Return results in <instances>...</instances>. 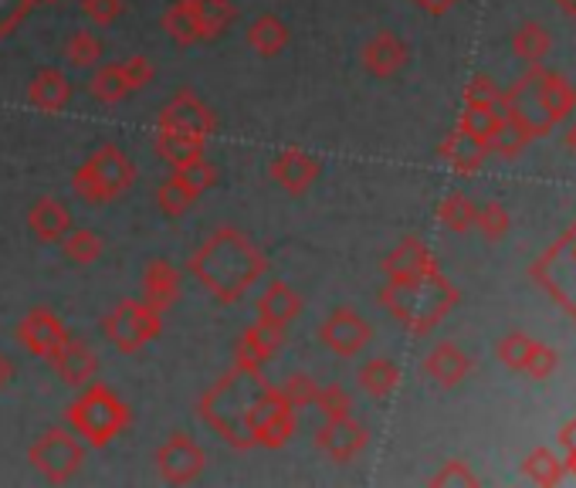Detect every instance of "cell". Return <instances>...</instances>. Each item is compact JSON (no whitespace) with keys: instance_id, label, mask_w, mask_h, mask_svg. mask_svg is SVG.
Instances as JSON below:
<instances>
[{"instance_id":"31","label":"cell","mask_w":576,"mask_h":488,"mask_svg":"<svg viewBox=\"0 0 576 488\" xmlns=\"http://www.w3.org/2000/svg\"><path fill=\"white\" fill-rule=\"evenodd\" d=\"M533 140L529 137V129L519 122V119H512V116H499V122H496V129L489 132V153H496V156H502V160H512V156H519L522 150H525V143Z\"/></svg>"},{"instance_id":"25","label":"cell","mask_w":576,"mask_h":488,"mask_svg":"<svg viewBox=\"0 0 576 488\" xmlns=\"http://www.w3.org/2000/svg\"><path fill=\"white\" fill-rule=\"evenodd\" d=\"M437 156L452 163L455 173H475L485 163V156H489V143L471 137V132H465V129H455L445 137V143L437 147Z\"/></svg>"},{"instance_id":"12","label":"cell","mask_w":576,"mask_h":488,"mask_svg":"<svg viewBox=\"0 0 576 488\" xmlns=\"http://www.w3.org/2000/svg\"><path fill=\"white\" fill-rule=\"evenodd\" d=\"M156 129H170V132H184V137H197V140H210L217 132V116L210 112V106L194 96L191 88H181L156 119Z\"/></svg>"},{"instance_id":"22","label":"cell","mask_w":576,"mask_h":488,"mask_svg":"<svg viewBox=\"0 0 576 488\" xmlns=\"http://www.w3.org/2000/svg\"><path fill=\"white\" fill-rule=\"evenodd\" d=\"M258 319L261 323H272V326H289L298 313H302V295L282 282V279H272L269 285L261 289L258 295Z\"/></svg>"},{"instance_id":"53","label":"cell","mask_w":576,"mask_h":488,"mask_svg":"<svg viewBox=\"0 0 576 488\" xmlns=\"http://www.w3.org/2000/svg\"><path fill=\"white\" fill-rule=\"evenodd\" d=\"M11 380H14V364L8 353H0V390L11 387Z\"/></svg>"},{"instance_id":"27","label":"cell","mask_w":576,"mask_h":488,"mask_svg":"<svg viewBox=\"0 0 576 488\" xmlns=\"http://www.w3.org/2000/svg\"><path fill=\"white\" fill-rule=\"evenodd\" d=\"M187 4H191L194 21L200 28V41L225 37L238 21V8L231 4V0H187Z\"/></svg>"},{"instance_id":"7","label":"cell","mask_w":576,"mask_h":488,"mask_svg":"<svg viewBox=\"0 0 576 488\" xmlns=\"http://www.w3.org/2000/svg\"><path fill=\"white\" fill-rule=\"evenodd\" d=\"M28 462L34 465V471L44 481L65 485V481H72L81 471L85 445H81V437L72 427H48L28 448Z\"/></svg>"},{"instance_id":"4","label":"cell","mask_w":576,"mask_h":488,"mask_svg":"<svg viewBox=\"0 0 576 488\" xmlns=\"http://www.w3.org/2000/svg\"><path fill=\"white\" fill-rule=\"evenodd\" d=\"M129 424H132V408L99 377L85 383L75 401L65 408V427H72L81 437V445L93 452L109 448L122 431H129Z\"/></svg>"},{"instance_id":"9","label":"cell","mask_w":576,"mask_h":488,"mask_svg":"<svg viewBox=\"0 0 576 488\" xmlns=\"http://www.w3.org/2000/svg\"><path fill=\"white\" fill-rule=\"evenodd\" d=\"M68 339H72V333L65 329V323L52 313L48 305H34L31 313L18 323L21 349H28L31 357H37L44 364H55Z\"/></svg>"},{"instance_id":"10","label":"cell","mask_w":576,"mask_h":488,"mask_svg":"<svg viewBox=\"0 0 576 488\" xmlns=\"http://www.w3.org/2000/svg\"><path fill=\"white\" fill-rule=\"evenodd\" d=\"M207 468V452L184 431H173L156 448V471L170 485H191Z\"/></svg>"},{"instance_id":"13","label":"cell","mask_w":576,"mask_h":488,"mask_svg":"<svg viewBox=\"0 0 576 488\" xmlns=\"http://www.w3.org/2000/svg\"><path fill=\"white\" fill-rule=\"evenodd\" d=\"M367 445H370V434L360 421H352V414L323 417V424L316 431V448L336 465H349L357 455H363Z\"/></svg>"},{"instance_id":"30","label":"cell","mask_w":576,"mask_h":488,"mask_svg":"<svg viewBox=\"0 0 576 488\" xmlns=\"http://www.w3.org/2000/svg\"><path fill=\"white\" fill-rule=\"evenodd\" d=\"M88 93H93V99H99L102 106H116L126 96H132V85L122 72V62L96 65V75L88 78Z\"/></svg>"},{"instance_id":"26","label":"cell","mask_w":576,"mask_h":488,"mask_svg":"<svg viewBox=\"0 0 576 488\" xmlns=\"http://www.w3.org/2000/svg\"><path fill=\"white\" fill-rule=\"evenodd\" d=\"M244 41H248V48L258 52L261 58H275L289 48V41H292V31L282 18L275 14H261L248 24L244 31Z\"/></svg>"},{"instance_id":"50","label":"cell","mask_w":576,"mask_h":488,"mask_svg":"<svg viewBox=\"0 0 576 488\" xmlns=\"http://www.w3.org/2000/svg\"><path fill=\"white\" fill-rule=\"evenodd\" d=\"M122 72H126V78L132 85V93H140V88L153 85V78H156V68H153V62L146 55H129L122 62Z\"/></svg>"},{"instance_id":"21","label":"cell","mask_w":576,"mask_h":488,"mask_svg":"<svg viewBox=\"0 0 576 488\" xmlns=\"http://www.w3.org/2000/svg\"><path fill=\"white\" fill-rule=\"evenodd\" d=\"M52 367H55V373H58L62 383L81 390L85 383H93V380L99 377V367H102V364H99L96 349L88 346V343H81V339H68L65 349L58 353V360H55Z\"/></svg>"},{"instance_id":"32","label":"cell","mask_w":576,"mask_h":488,"mask_svg":"<svg viewBox=\"0 0 576 488\" xmlns=\"http://www.w3.org/2000/svg\"><path fill=\"white\" fill-rule=\"evenodd\" d=\"M160 24H163V31H166L176 44H181V48H191V44L200 41V28H197V21H194V11H191L187 0H173V4L163 11Z\"/></svg>"},{"instance_id":"3","label":"cell","mask_w":576,"mask_h":488,"mask_svg":"<svg viewBox=\"0 0 576 488\" xmlns=\"http://www.w3.org/2000/svg\"><path fill=\"white\" fill-rule=\"evenodd\" d=\"M380 302L390 308V316L404 329L424 336L455 308L458 289L441 275V269H434L427 275L387 279V285L380 289Z\"/></svg>"},{"instance_id":"45","label":"cell","mask_w":576,"mask_h":488,"mask_svg":"<svg viewBox=\"0 0 576 488\" xmlns=\"http://www.w3.org/2000/svg\"><path fill=\"white\" fill-rule=\"evenodd\" d=\"M525 475L533 478L536 485H553V481H559L563 465H559V458L553 452L540 448V452H533V455L525 458Z\"/></svg>"},{"instance_id":"40","label":"cell","mask_w":576,"mask_h":488,"mask_svg":"<svg viewBox=\"0 0 576 488\" xmlns=\"http://www.w3.org/2000/svg\"><path fill=\"white\" fill-rule=\"evenodd\" d=\"M282 397L285 401L295 408V411H305V408H313L316 404V390H319V383L308 377V373H289L285 380H282Z\"/></svg>"},{"instance_id":"54","label":"cell","mask_w":576,"mask_h":488,"mask_svg":"<svg viewBox=\"0 0 576 488\" xmlns=\"http://www.w3.org/2000/svg\"><path fill=\"white\" fill-rule=\"evenodd\" d=\"M556 4H559L569 18H576V0H556Z\"/></svg>"},{"instance_id":"39","label":"cell","mask_w":576,"mask_h":488,"mask_svg":"<svg viewBox=\"0 0 576 488\" xmlns=\"http://www.w3.org/2000/svg\"><path fill=\"white\" fill-rule=\"evenodd\" d=\"M475 228L481 231L485 241H502L509 235V210L502 204H485L475 210Z\"/></svg>"},{"instance_id":"42","label":"cell","mask_w":576,"mask_h":488,"mask_svg":"<svg viewBox=\"0 0 576 488\" xmlns=\"http://www.w3.org/2000/svg\"><path fill=\"white\" fill-rule=\"evenodd\" d=\"M323 417H346L352 411V397L346 387L339 383H326L316 390V404H313Z\"/></svg>"},{"instance_id":"55","label":"cell","mask_w":576,"mask_h":488,"mask_svg":"<svg viewBox=\"0 0 576 488\" xmlns=\"http://www.w3.org/2000/svg\"><path fill=\"white\" fill-rule=\"evenodd\" d=\"M566 143H569V150L576 153V126H573V129L566 132Z\"/></svg>"},{"instance_id":"44","label":"cell","mask_w":576,"mask_h":488,"mask_svg":"<svg viewBox=\"0 0 576 488\" xmlns=\"http://www.w3.org/2000/svg\"><path fill=\"white\" fill-rule=\"evenodd\" d=\"M533 346H536V339H529L525 333H509V336H502L499 339V360L509 367V370H522L525 367V360H529V353H533Z\"/></svg>"},{"instance_id":"11","label":"cell","mask_w":576,"mask_h":488,"mask_svg":"<svg viewBox=\"0 0 576 488\" xmlns=\"http://www.w3.org/2000/svg\"><path fill=\"white\" fill-rule=\"evenodd\" d=\"M319 339L329 353L349 360V357H360V353L373 343V326L357 313V308L339 305L319 326Z\"/></svg>"},{"instance_id":"2","label":"cell","mask_w":576,"mask_h":488,"mask_svg":"<svg viewBox=\"0 0 576 488\" xmlns=\"http://www.w3.org/2000/svg\"><path fill=\"white\" fill-rule=\"evenodd\" d=\"M264 387H269V380L261 377V370H244V367L235 364L214 387H207L200 393L197 417L210 431H217L220 437H225L235 452H248V448H254L251 411H254V401L261 397Z\"/></svg>"},{"instance_id":"38","label":"cell","mask_w":576,"mask_h":488,"mask_svg":"<svg viewBox=\"0 0 576 488\" xmlns=\"http://www.w3.org/2000/svg\"><path fill=\"white\" fill-rule=\"evenodd\" d=\"M475 204L465 194H448L445 200L437 204V220L455 235H465L468 228H475Z\"/></svg>"},{"instance_id":"23","label":"cell","mask_w":576,"mask_h":488,"mask_svg":"<svg viewBox=\"0 0 576 488\" xmlns=\"http://www.w3.org/2000/svg\"><path fill=\"white\" fill-rule=\"evenodd\" d=\"M437 269L434 254L427 251L424 241L417 238H404L387 258H383V275L387 279H411V275H427Z\"/></svg>"},{"instance_id":"1","label":"cell","mask_w":576,"mask_h":488,"mask_svg":"<svg viewBox=\"0 0 576 488\" xmlns=\"http://www.w3.org/2000/svg\"><path fill=\"white\" fill-rule=\"evenodd\" d=\"M187 272L204 285L210 299L220 305L241 302L269 272V258L264 251L235 225L214 228L207 241L191 254Z\"/></svg>"},{"instance_id":"5","label":"cell","mask_w":576,"mask_h":488,"mask_svg":"<svg viewBox=\"0 0 576 488\" xmlns=\"http://www.w3.org/2000/svg\"><path fill=\"white\" fill-rule=\"evenodd\" d=\"M137 184V163L116 143H102L72 173V194L85 204H109Z\"/></svg>"},{"instance_id":"49","label":"cell","mask_w":576,"mask_h":488,"mask_svg":"<svg viewBox=\"0 0 576 488\" xmlns=\"http://www.w3.org/2000/svg\"><path fill=\"white\" fill-rule=\"evenodd\" d=\"M559 367V357H556V349L553 346H543V343H536L533 346V353H529V360H525V373L533 377V380H546V377H553V370Z\"/></svg>"},{"instance_id":"19","label":"cell","mask_w":576,"mask_h":488,"mask_svg":"<svg viewBox=\"0 0 576 488\" xmlns=\"http://www.w3.org/2000/svg\"><path fill=\"white\" fill-rule=\"evenodd\" d=\"M72 225H75V220H72L68 204L58 200V197H52V194L37 197V200L31 204V210H28V228H31V235H34L37 241H44V245H58V241L68 235Z\"/></svg>"},{"instance_id":"41","label":"cell","mask_w":576,"mask_h":488,"mask_svg":"<svg viewBox=\"0 0 576 488\" xmlns=\"http://www.w3.org/2000/svg\"><path fill=\"white\" fill-rule=\"evenodd\" d=\"M499 116H502L499 106H465L458 129L471 132V137H478V140H489V132L496 129Z\"/></svg>"},{"instance_id":"17","label":"cell","mask_w":576,"mask_h":488,"mask_svg":"<svg viewBox=\"0 0 576 488\" xmlns=\"http://www.w3.org/2000/svg\"><path fill=\"white\" fill-rule=\"evenodd\" d=\"M363 68L373 78H393L411 58V48L404 37H396L393 31H377L367 44H363Z\"/></svg>"},{"instance_id":"48","label":"cell","mask_w":576,"mask_h":488,"mask_svg":"<svg viewBox=\"0 0 576 488\" xmlns=\"http://www.w3.org/2000/svg\"><path fill=\"white\" fill-rule=\"evenodd\" d=\"M31 8H34V0H0V41L11 37L24 24Z\"/></svg>"},{"instance_id":"35","label":"cell","mask_w":576,"mask_h":488,"mask_svg":"<svg viewBox=\"0 0 576 488\" xmlns=\"http://www.w3.org/2000/svg\"><path fill=\"white\" fill-rule=\"evenodd\" d=\"M550 48H553V41H550V31L543 24H522L512 37V52L533 68L550 55Z\"/></svg>"},{"instance_id":"43","label":"cell","mask_w":576,"mask_h":488,"mask_svg":"<svg viewBox=\"0 0 576 488\" xmlns=\"http://www.w3.org/2000/svg\"><path fill=\"white\" fill-rule=\"evenodd\" d=\"M181 181L187 184V187H194L197 194H204V191H210L214 184H217V166L207 160V156H197V160H191V163H184V166H176L173 170Z\"/></svg>"},{"instance_id":"37","label":"cell","mask_w":576,"mask_h":488,"mask_svg":"<svg viewBox=\"0 0 576 488\" xmlns=\"http://www.w3.org/2000/svg\"><path fill=\"white\" fill-rule=\"evenodd\" d=\"M197 191L194 187H187L181 176H170V181H163L160 184V191H156V207L166 214V217H184L194 204H197Z\"/></svg>"},{"instance_id":"36","label":"cell","mask_w":576,"mask_h":488,"mask_svg":"<svg viewBox=\"0 0 576 488\" xmlns=\"http://www.w3.org/2000/svg\"><path fill=\"white\" fill-rule=\"evenodd\" d=\"M99 62H102V41H99V34H93V31H75V34L65 41V65H68V68L85 72V68H96Z\"/></svg>"},{"instance_id":"56","label":"cell","mask_w":576,"mask_h":488,"mask_svg":"<svg viewBox=\"0 0 576 488\" xmlns=\"http://www.w3.org/2000/svg\"><path fill=\"white\" fill-rule=\"evenodd\" d=\"M34 4H62V0H34Z\"/></svg>"},{"instance_id":"24","label":"cell","mask_w":576,"mask_h":488,"mask_svg":"<svg viewBox=\"0 0 576 488\" xmlns=\"http://www.w3.org/2000/svg\"><path fill=\"white\" fill-rule=\"evenodd\" d=\"M471 370V360L465 357V349L455 343H437L427 357H424V373L437 387H458Z\"/></svg>"},{"instance_id":"33","label":"cell","mask_w":576,"mask_h":488,"mask_svg":"<svg viewBox=\"0 0 576 488\" xmlns=\"http://www.w3.org/2000/svg\"><path fill=\"white\" fill-rule=\"evenodd\" d=\"M540 99H543V109L553 122L566 119L573 109H576V93L573 85L563 78V75H543L540 82Z\"/></svg>"},{"instance_id":"6","label":"cell","mask_w":576,"mask_h":488,"mask_svg":"<svg viewBox=\"0 0 576 488\" xmlns=\"http://www.w3.org/2000/svg\"><path fill=\"white\" fill-rule=\"evenodd\" d=\"M102 333L119 353H140L143 346L160 339L163 313L160 308H153L146 299H122L106 313Z\"/></svg>"},{"instance_id":"47","label":"cell","mask_w":576,"mask_h":488,"mask_svg":"<svg viewBox=\"0 0 576 488\" xmlns=\"http://www.w3.org/2000/svg\"><path fill=\"white\" fill-rule=\"evenodd\" d=\"M81 14L99 28H109L126 14V0H81Z\"/></svg>"},{"instance_id":"8","label":"cell","mask_w":576,"mask_h":488,"mask_svg":"<svg viewBox=\"0 0 576 488\" xmlns=\"http://www.w3.org/2000/svg\"><path fill=\"white\" fill-rule=\"evenodd\" d=\"M295 408L282 397L279 387H264L251 411V441L254 448H285L289 437L295 434Z\"/></svg>"},{"instance_id":"14","label":"cell","mask_w":576,"mask_h":488,"mask_svg":"<svg viewBox=\"0 0 576 488\" xmlns=\"http://www.w3.org/2000/svg\"><path fill=\"white\" fill-rule=\"evenodd\" d=\"M540 82H543V72H533L522 82H515L509 93H502V112L519 119L529 129V137H543L553 126V119L546 116L543 99H540Z\"/></svg>"},{"instance_id":"34","label":"cell","mask_w":576,"mask_h":488,"mask_svg":"<svg viewBox=\"0 0 576 488\" xmlns=\"http://www.w3.org/2000/svg\"><path fill=\"white\" fill-rule=\"evenodd\" d=\"M58 245H62L65 258L75 264H96L106 251V241L93 228H75V225L68 228V235Z\"/></svg>"},{"instance_id":"51","label":"cell","mask_w":576,"mask_h":488,"mask_svg":"<svg viewBox=\"0 0 576 488\" xmlns=\"http://www.w3.org/2000/svg\"><path fill=\"white\" fill-rule=\"evenodd\" d=\"M431 485H478V475L465 462H448L431 478Z\"/></svg>"},{"instance_id":"52","label":"cell","mask_w":576,"mask_h":488,"mask_svg":"<svg viewBox=\"0 0 576 488\" xmlns=\"http://www.w3.org/2000/svg\"><path fill=\"white\" fill-rule=\"evenodd\" d=\"M414 4L424 11V14H434V18H441V14H448L452 8H458L461 0H414Z\"/></svg>"},{"instance_id":"15","label":"cell","mask_w":576,"mask_h":488,"mask_svg":"<svg viewBox=\"0 0 576 488\" xmlns=\"http://www.w3.org/2000/svg\"><path fill=\"white\" fill-rule=\"evenodd\" d=\"M285 346V326L272 323H251L241 329L235 339V364L244 370H264V364H272Z\"/></svg>"},{"instance_id":"18","label":"cell","mask_w":576,"mask_h":488,"mask_svg":"<svg viewBox=\"0 0 576 488\" xmlns=\"http://www.w3.org/2000/svg\"><path fill=\"white\" fill-rule=\"evenodd\" d=\"M184 295V275L176 264H170L166 258H153L146 261L143 269V299L160 308V313H166L170 305H176Z\"/></svg>"},{"instance_id":"20","label":"cell","mask_w":576,"mask_h":488,"mask_svg":"<svg viewBox=\"0 0 576 488\" xmlns=\"http://www.w3.org/2000/svg\"><path fill=\"white\" fill-rule=\"evenodd\" d=\"M72 96H75V85L68 82L62 68H41L28 82V102L41 112H65L72 106Z\"/></svg>"},{"instance_id":"28","label":"cell","mask_w":576,"mask_h":488,"mask_svg":"<svg viewBox=\"0 0 576 488\" xmlns=\"http://www.w3.org/2000/svg\"><path fill=\"white\" fill-rule=\"evenodd\" d=\"M207 140L197 137H184V132H170V129H156V140H153V153L166 163V166H184L197 156H204Z\"/></svg>"},{"instance_id":"29","label":"cell","mask_w":576,"mask_h":488,"mask_svg":"<svg viewBox=\"0 0 576 488\" xmlns=\"http://www.w3.org/2000/svg\"><path fill=\"white\" fill-rule=\"evenodd\" d=\"M357 383H360L363 393L373 397V401H383V397H390L396 387H401V367H396L393 360H387V357H373L360 367Z\"/></svg>"},{"instance_id":"16","label":"cell","mask_w":576,"mask_h":488,"mask_svg":"<svg viewBox=\"0 0 576 488\" xmlns=\"http://www.w3.org/2000/svg\"><path fill=\"white\" fill-rule=\"evenodd\" d=\"M319 173H323V160L313 156V153H305V150H295V147L282 150L269 166V176L292 197H302L308 187L319 181Z\"/></svg>"},{"instance_id":"46","label":"cell","mask_w":576,"mask_h":488,"mask_svg":"<svg viewBox=\"0 0 576 488\" xmlns=\"http://www.w3.org/2000/svg\"><path fill=\"white\" fill-rule=\"evenodd\" d=\"M465 106H499L502 109V88L489 75H475L465 85Z\"/></svg>"}]
</instances>
